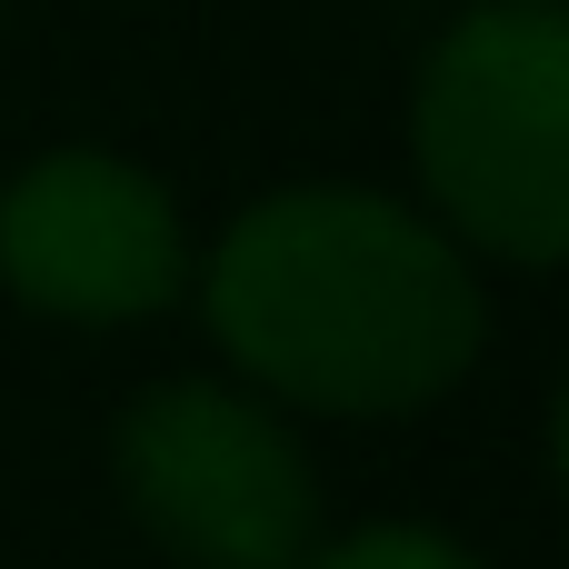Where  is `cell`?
<instances>
[{"mask_svg": "<svg viewBox=\"0 0 569 569\" xmlns=\"http://www.w3.org/2000/svg\"><path fill=\"white\" fill-rule=\"evenodd\" d=\"M220 350L290 410L400 420L470 380L490 300L470 260L400 200L310 180L240 210L200 270Z\"/></svg>", "mask_w": 569, "mask_h": 569, "instance_id": "cell-1", "label": "cell"}, {"mask_svg": "<svg viewBox=\"0 0 569 569\" xmlns=\"http://www.w3.org/2000/svg\"><path fill=\"white\" fill-rule=\"evenodd\" d=\"M410 150L460 240L510 270L569 250V10L490 0L440 30L410 100Z\"/></svg>", "mask_w": 569, "mask_h": 569, "instance_id": "cell-2", "label": "cell"}, {"mask_svg": "<svg viewBox=\"0 0 569 569\" xmlns=\"http://www.w3.org/2000/svg\"><path fill=\"white\" fill-rule=\"evenodd\" d=\"M120 510L180 569H300L320 550L310 450L220 380H150L110 430Z\"/></svg>", "mask_w": 569, "mask_h": 569, "instance_id": "cell-3", "label": "cell"}, {"mask_svg": "<svg viewBox=\"0 0 569 569\" xmlns=\"http://www.w3.org/2000/svg\"><path fill=\"white\" fill-rule=\"evenodd\" d=\"M190 280L170 190L120 150H50L0 190V290L50 320H150Z\"/></svg>", "mask_w": 569, "mask_h": 569, "instance_id": "cell-4", "label": "cell"}, {"mask_svg": "<svg viewBox=\"0 0 569 569\" xmlns=\"http://www.w3.org/2000/svg\"><path fill=\"white\" fill-rule=\"evenodd\" d=\"M300 569H480L450 530H420V520H380V530H350V540H320Z\"/></svg>", "mask_w": 569, "mask_h": 569, "instance_id": "cell-5", "label": "cell"}]
</instances>
